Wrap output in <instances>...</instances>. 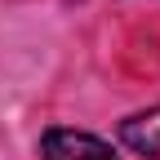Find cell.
<instances>
[{"instance_id": "6da1fadb", "label": "cell", "mask_w": 160, "mask_h": 160, "mask_svg": "<svg viewBox=\"0 0 160 160\" xmlns=\"http://www.w3.org/2000/svg\"><path fill=\"white\" fill-rule=\"evenodd\" d=\"M40 160H120L111 142L80 129H49L40 138Z\"/></svg>"}, {"instance_id": "7a4b0ae2", "label": "cell", "mask_w": 160, "mask_h": 160, "mask_svg": "<svg viewBox=\"0 0 160 160\" xmlns=\"http://www.w3.org/2000/svg\"><path fill=\"white\" fill-rule=\"evenodd\" d=\"M120 142L138 156H151L160 160V107L142 111V116H129L125 125H120Z\"/></svg>"}]
</instances>
